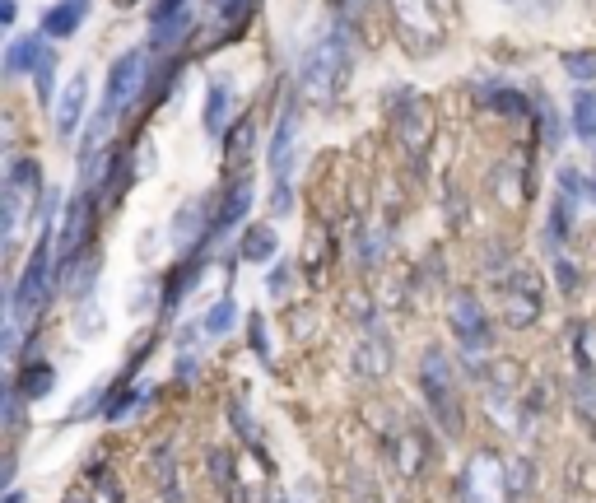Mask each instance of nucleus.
<instances>
[{
    "mask_svg": "<svg viewBox=\"0 0 596 503\" xmlns=\"http://www.w3.org/2000/svg\"><path fill=\"white\" fill-rule=\"evenodd\" d=\"M140 75H145V56H140V52H126L122 61L112 66V75H108V98H103V117H98V122H108L112 112H122L126 103L136 98Z\"/></svg>",
    "mask_w": 596,
    "mask_h": 503,
    "instance_id": "f257e3e1",
    "label": "nucleus"
},
{
    "mask_svg": "<svg viewBox=\"0 0 596 503\" xmlns=\"http://www.w3.org/2000/svg\"><path fill=\"white\" fill-rule=\"evenodd\" d=\"M289 154H294V122H280V131H275V145H271V173H275V196H280V210H289Z\"/></svg>",
    "mask_w": 596,
    "mask_h": 503,
    "instance_id": "f03ea898",
    "label": "nucleus"
},
{
    "mask_svg": "<svg viewBox=\"0 0 596 503\" xmlns=\"http://www.w3.org/2000/svg\"><path fill=\"white\" fill-rule=\"evenodd\" d=\"M80 19H84V0H61V5L42 19V33H56V38H61V33H70Z\"/></svg>",
    "mask_w": 596,
    "mask_h": 503,
    "instance_id": "7ed1b4c3",
    "label": "nucleus"
},
{
    "mask_svg": "<svg viewBox=\"0 0 596 503\" xmlns=\"http://www.w3.org/2000/svg\"><path fill=\"white\" fill-rule=\"evenodd\" d=\"M42 275H47V257H33V266H28V275H24V285H19V294H14V299H19V308H28V303L38 299V289H42Z\"/></svg>",
    "mask_w": 596,
    "mask_h": 503,
    "instance_id": "20e7f679",
    "label": "nucleus"
},
{
    "mask_svg": "<svg viewBox=\"0 0 596 503\" xmlns=\"http://www.w3.org/2000/svg\"><path fill=\"white\" fill-rule=\"evenodd\" d=\"M271 252H275V238H271V233H266V229L252 233V243H247V257L261 261V257H271Z\"/></svg>",
    "mask_w": 596,
    "mask_h": 503,
    "instance_id": "39448f33",
    "label": "nucleus"
},
{
    "mask_svg": "<svg viewBox=\"0 0 596 503\" xmlns=\"http://www.w3.org/2000/svg\"><path fill=\"white\" fill-rule=\"evenodd\" d=\"M205 327L215 331V336H219V331H229V327H233V303H219V308H215V317H210Z\"/></svg>",
    "mask_w": 596,
    "mask_h": 503,
    "instance_id": "423d86ee",
    "label": "nucleus"
},
{
    "mask_svg": "<svg viewBox=\"0 0 596 503\" xmlns=\"http://www.w3.org/2000/svg\"><path fill=\"white\" fill-rule=\"evenodd\" d=\"M33 47H38V42H19V47H14V56H10V70L28 66V56H33Z\"/></svg>",
    "mask_w": 596,
    "mask_h": 503,
    "instance_id": "0eeeda50",
    "label": "nucleus"
}]
</instances>
